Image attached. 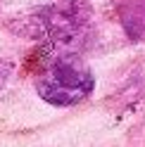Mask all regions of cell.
<instances>
[{"instance_id":"6da1fadb","label":"cell","mask_w":145,"mask_h":147,"mask_svg":"<svg viewBox=\"0 0 145 147\" xmlns=\"http://www.w3.org/2000/svg\"><path fill=\"white\" fill-rule=\"evenodd\" d=\"M93 10L88 0H55L24 14L12 26L24 38L45 40L52 55H79L90 33Z\"/></svg>"},{"instance_id":"7a4b0ae2","label":"cell","mask_w":145,"mask_h":147,"mask_svg":"<svg viewBox=\"0 0 145 147\" xmlns=\"http://www.w3.org/2000/svg\"><path fill=\"white\" fill-rule=\"evenodd\" d=\"M95 76L79 55H57L36 81V93L52 107H74L93 93Z\"/></svg>"},{"instance_id":"3957f363","label":"cell","mask_w":145,"mask_h":147,"mask_svg":"<svg viewBox=\"0 0 145 147\" xmlns=\"http://www.w3.org/2000/svg\"><path fill=\"white\" fill-rule=\"evenodd\" d=\"M131 40H145V0H110Z\"/></svg>"},{"instance_id":"277c9868","label":"cell","mask_w":145,"mask_h":147,"mask_svg":"<svg viewBox=\"0 0 145 147\" xmlns=\"http://www.w3.org/2000/svg\"><path fill=\"white\" fill-rule=\"evenodd\" d=\"M12 76V62L7 59H0V88L7 83V78Z\"/></svg>"}]
</instances>
